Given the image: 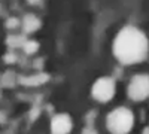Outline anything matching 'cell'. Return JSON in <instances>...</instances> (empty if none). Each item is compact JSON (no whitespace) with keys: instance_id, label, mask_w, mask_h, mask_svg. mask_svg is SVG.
<instances>
[{"instance_id":"1","label":"cell","mask_w":149,"mask_h":134,"mask_svg":"<svg viewBox=\"0 0 149 134\" xmlns=\"http://www.w3.org/2000/svg\"><path fill=\"white\" fill-rule=\"evenodd\" d=\"M149 42L143 31L136 27H124L113 42V54L122 64H136L146 58Z\"/></svg>"},{"instance_id":"2","label":"cell","mask_w":149,"mask_h":134,"mask_svg":"<svg viewBox=\"0 0 149 134\" xmlns=\"http://www.w3.org/2000/svg\"><path fill=\"white\" fill-rule=\"evenodd\" d=\"M134 124V116L131 110L125 107H118L107 115V128L113 134H125L130 133Z\"/></svg>"},{"instance_id":"3","label":"cell","mask_w":149,"mask_h":134,"mask_svg":"<svg viewBox=\"0 0 149 134\" xmlns=\"http://www.w3.org/2000/svg\"><path fill=\"white\" fill-rule=\"evenodd\" d=\"M115 91H116V85H115V81L112 78H100L97 79L93 85V97L97 100V101H102V103H106L109 100L113 99L115 95Z\"/></svg>"},{"instance_id":"4","label":"cell","mask_w":149,"mask_h":134,"mask_svg":"<svg viewBox=\"0 0 149 134\" xmlns=\"http://www.w3.org/2000/svg\"><path fill=\"white\" fill-rule=\"evenodd\" d=\"M128 95L134 101H142L149 97V76L136 75L128 85Z\"/></svg>"},{"instance_id":"5","label":"cell","mask_w":149,"mask_h":134,"mask_svg":"<svg viewBox=\"0 0 149 134\" xmlns=\"http://www.w3.org/2000/svg\"><path fill=\"white\" fill-rule=\"evenodd\" d=\"M72 130V119L66 113H58L51 121V131L54 134H67Z\"/></svg>"},{"instance_id":"6","label":"cell","mask_w":149,"mask_h":134,"mask_svg":"<svg viewBox=\"0 0 149 134\" xmlns=\"http://www.w3.org/2000/svg\"><path fill=\"white\" fill-rule=\"evenodd\" d=\"M21 24H22V28H24V31H26V33H34L36 30L40 28V24L42 22H40L39 18L34 17V15H26Z\"/></svg>"},{"instance_id":"7","label":"cell","mask_w":149,"mask_h":134,"mask_svg":"<svg viewBox=\"0 0 149 134\" xmlns=\"http://www.w3.org/2000/svg\"><path fill=\"white\" fill-rule=\"evenodd\" d=\"M48 79H49V76L46 73H37V75H33V76H29V78H21L19 82L22 85H26V87H36V85L45 83Z\"/></svg>"},{"instance_id":"8","label":"cell","mask_w":149,"mask_h":134,"mask_svg":"<svg viewBox=\"0 0 149 134\" xmlns=\"http://www.w3.org/2000/svg\"><path fill=\"white\" fill-rule=\"evenodd\" d=\"M6 42H8L9 48H22L26 39H24L22 36H19V34H12V36H9V37H8Z\"/></svg>"},{"instance_id":"9","label":"cell","mask_w":149,"mask_h":134,"mask_svg":"<svg viewBox=\"0 0 149 134\" xmlns=\"http://www.w3.org/2000/svg\"><path fill=\"white\" fill-rule=\"evenodd\" d=\"M24 48V52L26 54H34L37 49H39V43H37L36 40H26L22 45Z\"/></svg>"},{"instance_id":"10","label":"cell","mask_w":149,"mask_h":134,"mask_svg":"<svg viewBox=\"0 0 149 134\" xmlns=\"http://www.w3.org/2000/svg\"><path fill=\"white\" fill-rule=\"evenodd\" d=\"M15 81H17V78H15L14 73L8 72V73H5V76L2 79V85H3V87H12V85L15 83Z\"/></svg>"},{"instance_id":"11","label":"cell","mask_w":149,"mask_h":134,"mask_svg":"<svg viewBox=\"0 0 149 134\" xmlns=\"http://www.w3.org/2000/svg\"><path fill=\"white\" fill-rule=\"evenodd\" d=\"M18 24H19V21L17 18H9L6 21V27L8 28H15V27H18Z\"/></svg>"},{"instance_id":"12","label":"cell","mask_w":149,"mask_h":134,"mask_svg":"<svg viewBox=\"0 0 149 134\" xmlns=\"http://www.w3.org/2000/svg\"><path fill=\"white\" fill-rule=\"evenodd\" d=\"M15 58H17L15 55H10V54H8V55L5 57V60H6V63H14V61H15Z\"/></svg>"},{"instance_id":"13","label":"cell","mask_w":149,"mask_h":134,"mask_svg":"<svg viewBox=\"0 0 149 134\" xmlns=\"http://www.w3.org/2000/svg\"><path fill=\"white\" fill-rule=\"evenodd\" d=\"M30 3H37V2H40V0H29Z\"/></svg>"},{"instance_id":"14","label":"cell","mask_w":149,"mask_h":134,"mask_svg":"<svg viewBox=\"0 0 149 134\" xmlns=\"http://www.w3.org/2000/svg\"><path fill=\"white\" fill-rule=\"evenodd\" d=\"M143 133H146V134H148V133H149V127H146V128L143 130Z\"/></svg>"}]
</instances>
